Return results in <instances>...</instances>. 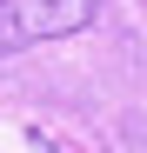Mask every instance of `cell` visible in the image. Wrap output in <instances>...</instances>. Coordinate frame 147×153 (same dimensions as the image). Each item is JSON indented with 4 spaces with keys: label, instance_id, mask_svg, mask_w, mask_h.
I'll use <instances>...</instances> for the list:
<instances>
[{
    "label": "cell",
    "instance_id": "obj_1",
    "mask_svg": "<svg viewBox=\"0 0 147 153\" xmlns=\"http://www.w3.org/2000/svg\"><path fill=\"white\" fill-rule=\"evenodd\" d=\"M7 7V27L20 47H34V40H67V33H80L94 13H100V0H0Z\"/></svg>",
    "mask_w": 147,
    "mask_h": 153
},
{
    "label": "cell",
    "instance_id": "obj_2",
    "mask_svg": "<svg viewBox=\"0 0 147 153\" xmlns=\"http://www.w3.org/2000/svg\"><path fill=\"white\" fill-rule=\"evenodd\" d=\"M0 53H20V40H14V27H7V7H0Z\"/></svg>",
    "mask_w": 147,
    "mask_h": 153
}]
</instances>
